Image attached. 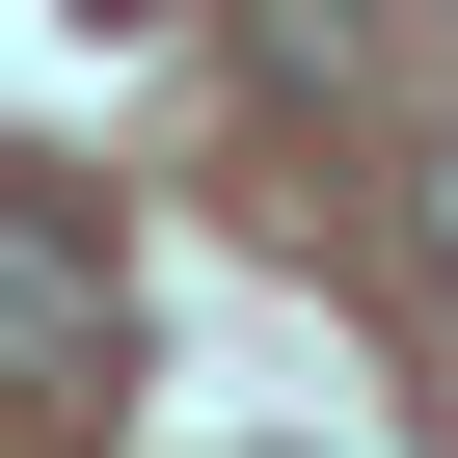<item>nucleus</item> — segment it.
<instances>
[{
  "label": "nucleus",
  "instance_id": "f257e3e1",
  "mask_svg": "<svg viewBox=\"0 0 458 458\" xmlns=\"http://www.w3.org/2000/svg\"><path fill=\"white\" fill-rule=\"evenodd\" d=\"M0 404H28V431H108L135 404V243H108L55 162L0 189Z\"/></svg>",
  "mask_w": 458,
  "mask_h": 458
},
{
  "label": "nucleus",
  "instance_id": "7ed1b4c3",
  "mask_svg": "<svg viewBox=\"0 0 458 458\" xmlns=\"http://www.w3.org/2000/svg\"><path fill=\"white\" fill-rule=\"evenodd\" d=\"M81 28H162V0H81Z\"/></svg>",
  "mask_w": 458,
  "mask_h": 458
},
{
  "label": "nucleus",
  "instance_id": "f03ea898",
  "mask_svg": "<svg viewBox=\"0 0 458 458\" xmlns=\"http://www.w3.org/2000/svg\"><path fill=\"white\" fill-rule=\"evenodd\" d=\"M404 243H431V297H458V108H431V162H404Z\"/></svg>",
  "mask_w": 458,
  "mask_h": 458
}]
</instances>
